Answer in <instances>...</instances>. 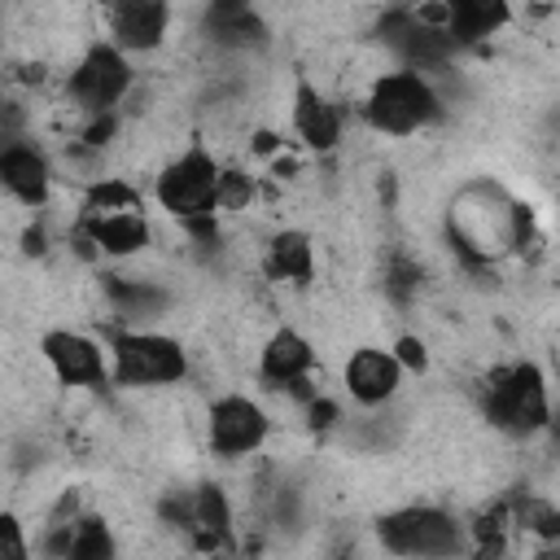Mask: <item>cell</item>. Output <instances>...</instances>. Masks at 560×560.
I'll return each instance as SVG.
<instances>
[{
	"label": "cell",
	"instance_id": "obj_6",
	"mask_svg": "<svg viewBox=\"0 0 560 560\" xmlns=\"http://www.w3.org/2000/svg\"><path fill=\"white\" fill-rule=\"evenodd\" d=\"M219 158L206 153L201 144L175 153L158 179H153V197L171 219H197L214 210V188H219Z\"/></svg>",
	"mask_w": 560,
	"mask_h": 560
},
{
	"label": "cell",
	"instance_id": "obj_1",
	"mask_svg": "<svg viewBox=\"0 0 560 560\" xmlns=\"http://www.w3.org/2000/svg\"><path fill=\"white\" fill-rule=\"evenodd\" d=\"M363 114L372 122V131L381 136H416L424 131L429 122L442 118V96L433 88V79L424 70H394V74H381L363 101Z\"/></svg>",
	"mask_w": 560,
	"mask_h": 560
},
{
	"label": "cell",
	"instance_id": "obj_18",
	"mask_svg": "<svg viewBox=\"0 0 560 560\" xmlns=\"http://www.w3.org/2000/svg\"><path fill=\"white\" fill-rule=\"evenodd\" d=\"M214 206L219 210H249L254 206V175H245L241 166H223L219 188H214Z\"/></svg>",
	"mask_w": 560,
	"mask_h": 560
},
{
	"label": "cell",
	"instance_id": "obj_2",
	"mask_svg": "<svg viewBox=\"0 0 560 560\" xmlns=\"http://www.w3.org/2000/svg\"><path fill=\"white\" fill-rule=\"evenodd\" d=\"M109 376L127 389L179 385L188 376V354L158 328H118L109 332Z\"/></svg>",
	"mask_w": 560,
	"mask_h": 560
},
{
	"label": "cell",
	"instance_id": "obj_11",
	"mask_svg": "<svg viewBox=\"0 0 560 560\" xmlns=\"http://www.w3.org/2000/svg\"><path fill=\"white\" fill-rule=\"evenodd\" d=\"M0 188L13 201H22V206H44L48 192H52V166H48V158L35 144L18 140V136L0 140Z\"/></svg>",
	"mask_w": 560,
	"mask_h": 560
},
{
	"label": "cell",
	"instance_id": "obj_17",
	"mask_svg": "<svg viewBox=\"0 0 560 560\" xmlns=\"http://www.w3.org/2000/svg\"><path fill=\"white\" fill-rule=\"evenodd\" d=\"M114 547H118V542H114V534H109V525H105L101 516H92V512H79V516H74L70 542H66V556H70V560H105Z\"/></svg>",
	"mask_w": 560,
	"mask_h": 560
},
{
	"label": "cell",
	"instance_id": "obj_4",
	"mask_svg": "<svg viewBox=\"0 0 560 560\" xmlns=\"http://www.w3.org/2000/svg\"><path fill=\"white\" fill-rule=\"evenodd\" d=\"M136 74H131V61L122 48H114L109 39L101 44H88L83 57L70 66V79H66V96L74 105V114H109L118 109V101L131 92Z\"/></svg>",
	"mask_w": 560,
	"mask_h": 560
},
{
	"label": "cell",
	"instance_id": "obj_3",
	"mask_svg": "<svg viewBox=\"0 0 560 560\" xmlns=\"http://www.w3.org/2000/svg\"><path fill=\"white\" fill-rule=\"evenodd\" d=\"M486 416L494 429L512 433V438H529L538 429H547L551 416V398H547V381L534 363H512L499 368L486 385Z\"/></svg>",
	"mask_w": 560,
	"mask_h": 560
},
{
	"label": "cell",
	"instance_id": "obj_20",
	"mask_svg": "<svg viewBox=\"0 0 560 560\" xmlns=\"http://www.w3.org/2000/svg\"><path fill=\"white\" fill-rule=\"evenodd\" d=\"M394 359L402 363V372H407V368H411V372H420V368L429 363L424 341H416V337H402V341H398V350H394Z\"/></svg>",
	"mask_w": 560,
	"mask_h": 560
},
{
	"label": "cell",
	"instance_id": "obj_19",
	"mask_svg": "<svg viewBox=\"0 0 560 560\" xmlns=\"http://www.w3.org/2000/svg\"><path fill=\"white\" fill-rule=\"evenodd\" d=\"M31 551L26 534H22V521L13 512H0V560H22Z\"/></svg>",
	"mask_w": 560,
	"mask_h": 560
},
{
	"label": "cell",
	"instance_id": "obj_13",
	"mask_svg": "<svg viewBox=\"0 0 560 560\" xmlns=\"http://www.w3.org/2000/svg\"><path fill=\"white\" fill-rule=\"evenodd\" d=\"M293 131H298V140L306 149L332 153L341 144V109H337V101H328L311 83H298V92H293Z\"/></svg>",
	"mask_w": 560,
	"mask_h": 560
},
{
	"label": "cell",
	"instance_id": "obj_7",
	"mask_svg": "<svg viewBox=\"0 0 560 560\" xmlns=\"http://www.w3.org/2000/svg\"><path fill=\"white\" fill-rule=\"evenodd\" d=\"M271 433V416L262 402L245 394H223L206 411V442L219 459H245L254 455Z\"/></svg>",
	"mask_w": 560,
	"mask_h": 560
},
{
	"label": "cell",
	"instance_id": "obj_10",
	"mask_svg": "<svg viewBox=\"0 0 560 560\" xmlns=\"http://www.w3.org/2000/svg\"><path fill=\"white\" fill-rule=\"evenodd\" d=\"M341 385L354 402L363 407H385L398 385H402V363L394 359V350H381V346H363L346 359L341 368Z\"/></svg>",
	"mask_w": 560,
	"mask_h": 560
},
{
	"label": "cell",
	"instance_id": "obj_5",
	"mask_svg": "<svg viewBox=\"0 0 560 560\" xmlns=\"http://www.w3.org/2000/svg\"><path fill=\"white\" fill-rule=\"evenodd\" d=\"M376 538L385 551H398V556H455V551H468V529L442 512V508H398L389 516H381L376 525Z\"/></svg>",
	"mask_w": 560,
	"mask_h": 560
},
{
	"label": "cell",
	"instance_id": "obj_14",
	"mask_svg": "<svg viewBox=\"0 0 560 560\" xmlns=\"http://www.w3.org/2000/svg\"><path fill=\"white\" fill-rule=\"evenodd\" d=\"M311 363H315V346L298 328H276L258 350V376L271 389H284V385L311 376Z\"/></svg>",
	"mask_w": 560,
	"mask_h": 560
},
{
	"label": "cell",
	"instance_id": "obj_8",
	"mask_svg": "<svg viewBox=\"0 0 560 560\" xmlns=\"http://www.w3.org/2000/svg\"><path fill=\"white\" fill-rule=\"evenodd\" d=\"M39 354L48 363V372L70 385V389H96L109 381V350H101L96 337L79 332V328H52L39 341Z\"/></svg>",
	"mask_w": 560,
	"mask_h": 560
},
{
	"label": "cell",
	"instance_id": "obj_12",
	"mask_svg": "<svg viewBox=\"0 0 560 560\" xmlns=\"http://www.w3.org/2000/svg\"><path fill=\"white\" fill-rule=\"evenodd\" d=\"M79 228L88 232V241H92L96 254L118 258V262H127V258H136V254H144V249L153 245V223H149L144 210L92 214V219H83Z\"/></svg>",
	"mask_w": 560,
	"mask_h": 560
},
{
	"label": "cell",
	"instance_id": "obj_16",
	"mask_svg": "<svg viewBox=\"0 0 560 560\" xmlns=\"http://www.w3.org/2000/svg\"><path fill=\"white\" fill-rule=\"evenodd\" d=\"M446 31L455 44H477L508 22V0H442Z\"/></svg>",
	"mask_w": 560,
	"mask_h": 560
},
{
	"label": "cell",
	"instance_id": "obj_15",
	"mask_svg": "<svg viewBox=\"0 0 560 560\" xmlns=\"http://www.w3.org/2000/svg\"><path fill=\"white\" fill-rule=\"evenodd\" d=\"M262 267L276 284H311L315 280V245L306 232H276L262 249Z\"/></svg>",
	"mask_w": 560,
	"mask_h": 560
},
{
	"label": "cell",
	"instance_id": "obj_9",
	"mask_svg": "<svg viewBox=\"0 0 560 560\" xmlns=\"http://www.w3.org/2000/svg\"><path fill=\"white\" fill-rule=\"evenodd\" d=\"M101 22H105L114 48L153 52L166 44L171 4L166 0H101Z\"/></svg>",
	"mask_w": 560,
	"mask_h": 560
}]
</instances>
